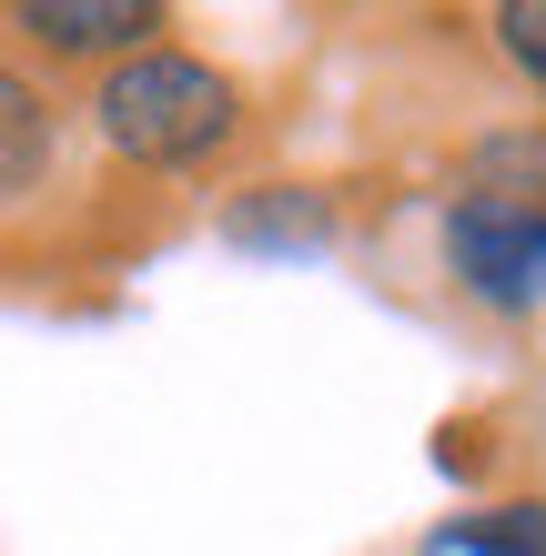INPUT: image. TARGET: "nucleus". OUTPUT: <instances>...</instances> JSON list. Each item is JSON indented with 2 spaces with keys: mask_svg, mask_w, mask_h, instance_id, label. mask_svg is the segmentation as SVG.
I'll list each match as a JSON object with an SVG mask.
<instances>
[{
  "mask_svg": "<svg viewBox=\"0 0 546 556\" xmlns=\"http://www.w3.org/2000/svg\"><path fill=\"white\" fill-rule=\"evenodd\" d=\"M435 476H486V425H445L435 435Z\"/></svg>",
  "mask_w": 546,
  "mask_h": 556,
  "instance_id": "nucleus-9",
  "label": "nucleus"
},
{
  "mask_svg": "<svg viewBox=\"0 0 546 556\" xmlns=\"http://www.w3.org/2000/svg\"><path fill=\"white\" fill-rule=\"evenodd\" d=\"M213 233L243 253V264H325V253L344 243V213L325 182H243L223 192Z\"/></svg>",
  "mask_w": 546,
  "mask_h": 556,
  "instance_id": "nucleus-3",
  "label": "nucleus"
},
{
  "mask_svg": "<svg viewBox=\"0 0 546 556\" xmlns=\"http://www.w3.org/2000/svg\"><path fill=\"white\" fill-rule=\"evenodd\" d=\"M456 192H475V203H517V213H546V112H517V122L466 132Z\"/></svg>",
  "mask_w": 546,
  "mask_h": 556,
  "instance_id": "nucleus-5",
  "label": "nucleus"
},
{
  "mask_svg": "<svg viewBox=\"0 0 546 556\" xmlns=\"http://www.w3.org/2000/svg\"><path fill=\"white\" fill-rule=\"evenodd\" d=\"M435 253H445V283H456L475 314H496V324L546 314V213L445 192V213H435Z\"/></svg>",
  "mask_w": 546,
  "mask_h": 556,
  "instance_id": "nucleus-2",
  "label": "nucleus"
},
{
  "mask_svg": "<svg viewBox=\"0 0 546 556\" xmlns=\"http://www.w3.org/2000/svg\"><path fill=\"white\" fill-rule=\"evenodd\" d=\"M11 30H21L41 61H81V72H112V61H132V51L163 41L173 11H163V0H21Z\"/></svg>",
  "mask_w": 546,
  "mask_h": 556,
  "instance_id": "nucleus-4",
  "label": "nucleus"
},
{
  "mask_svg": "<svg viewBox=\"0 0 546 556\" xmlns=\"http://www.w3.org/2000/svg\"><path fill=\"white\" fill-rule=\"evenodd\" d=\"M426 556H546V496H486L426 527Z\"/></svg>",
  "mask_w": 546,
  "mask_h": 556,
  "instance_id": "nucleus-7",
  "label": "nucleus"
},
{
  "mask_svg": "<svg viewBox=\"0 0 546 556\" xmlns=\"http://www.w3.org/2000/svg\"><path fill=\"white\" fill-rule=\"evenodd\" d=\"M91 132L132 173H213L243 142V81L182 41H152L112 72H91Z\"/></svg>",
  "mask_w": 546,
  "mask_h": 556,
  "instance_id": "nucleus-1",
  "label": "nucleus"
},
{
  "mask_svg": "<svg viewBox=\"0 0 546 556\" xmlns=\"http://www.w3.org/2000/svg\"><path fill=\"white\" fill-rule=\"evenodd\" d=\"M61 162V112L51 91L21 72V61H0V203H30V192L51 182Z\"/></svg>",
  "mask_w": 546,
  "mask_h": 556,
  "instance_id": "nucleus-6",
  "label": "nucleus"
},
{
  "mask_svg": "<svg viewBox=\"0 0 546 556\" xmlns=\"http://www.w3.org/2000/svg\"><path fill=\"white\" fill-rule=\"evenodd\" d=\"M486 41H496L506 72L546 102V0H496V11H486Z\"/></svg>",
  "mask_w": 546,
  "mask_h": 556,
  "instance_id": "nucleus-8",
  "label": "nucleus"
}]
</instances>
